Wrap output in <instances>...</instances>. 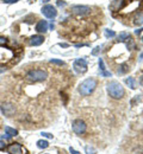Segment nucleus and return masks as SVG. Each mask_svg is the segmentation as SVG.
Masks as SVG:
<instances>
[{
	"instance_id": "393cba45",
	"label": "nucleus",
	"mask_w": 143,
	"mask_h": 154,
	"mask_svg": "<svg viewBox=\"0 0 143 154\" xmlns=\"http://www.w3.org/2000/svg\"><path fill=\"white\" fill-rule=\"evenodd\" d=\"M102 75H103L104 77H111L112 76V74H111L110 71H103V73H102Z\"/></svg>"
},
{
	"instance_id": "5701e85b",
	"label": "nucleus",
	"mask_w": 143,
	"mask_h": 154,
	"mask_svg": "<svg viewBox=\"0 0 143 154\" xmlns=\"http://www.w3.org/2000/svg\"><path fill=\"white\" fill-rule=\"evenodd\" d=\"M99 51H100V46H97V48L92 51V56H97V55L99 54Z\"/></svg>"
},
{
	"instance_id": "f8f14e48",
	"label": "nucleus",
	"mask_w": 143,
	"mask_h": 154,
	"mask_svg": "<svg viewBox=\"0 0 143 154\" xmlns=\"http://www.w3.org/2000/svg\"><path fill=\"white\" fill-rule=\"evenodd\" d=\"M36 31L39 33H44L48 31V21L47 20H39L36 25Z\"/></svg>"
},
{
	"instance_id": "39448f33",
	"label": "nucleus",
	"mask_w": 143,
	"mask_h": 154,
	"mask_svg": "<svg viewBox=\"0 0 143 154\" xmlns=\"http://www.w3.org/2000/svg\"><path fill=\"white\" fill-rule=\"evenodd\" d=\"M74 70L79 74H84L87 71V62L84 58H78L74 62Z\"/></svg>"
},
{
	"instance_id": "6ab92c4d",
	"label": "nucleus",
	"mask_w": 143,
	"mask_h": 154,
	"mask_svg": "<svg viewBox=\"0 0 143 154\" xmlns=\"http://www.w3.org/2000/svg\"><path fill=\"white\" fill-rule=\"evenodd\" d=\"M50 63L51 64H57V65H64V62L60 61V59H50Z\"/></svg>"
},
{
	"instance_id": "6e6552de",
	"label": "nucleus",
	"mask_w": 143,
	"mask_h": 154,
	"mask_svg": "<svg viewBox=\"0 0 143 154\" xmlns=\"http://www.w3.org/2000/svg\"><path fill=\"white\" fill-rule=\"evenodd\" d=\"M72 11H73V13H75V14L85 15V14L90 13L91 7H90V6H86V5H74V6H72Z\"/></svg>"
},
{
	"instance_id": "bb28decb",
	"label": "nucleus",
	"mask_w": 143,
	"mask_h": 154,
	"mask_svg": "<svg viewBox=\"0 0 143 154\" xmlns=\"http://www.w3.org/2000/svg\"><path fill=\"white\" fill-rule=\"evenodd\" d=\"M57 5H59V6H66V5H67V2H66V1H61V0H59V1H57Z\"/></svg>"
},
{
	"instance_id": "aec40b11",
	"label": "nucleus",
	"mask_w": 143,
	"mask_h": 154,
	"mask_svg": "<svg viewBox=\"0 0 143 154\" xmlns=\"http://www.w3.org/2000/svg\"><path fill=\"white\" fill-rule=\"evenodd\" d=\"M99 68H100L102 73H103V71H106V70H105L106 68H105V65H104V61H103L102 58H99Z\"/></svg>"
},
{
	"instance_id": "a878e982",
	"label": "nucleus",
	"mask_w": 143,
	"mask_h": 154,
	"mask_svg": "<svg viewBox=\"0 0 143 154\" xmlns=\"http://www.w3.org/2000/svg\"><path fill=\"white\" fill-rule=\"evenodd\" d=\"M41 135H42V136H44V138H48V139H53V135H51V134H49V133H42Z\"/></svg>"
},
{
	"instance_id": "2f4dec72",
	"label": "nucleus",
	"mask_w": 143,
	"mask_h": 154,
	"mask_svg": "<svg viewBox=\"0 0 143 154\" xmlns=\"http://www.w3.org/2000/svg\"><path fill=\"white\" fill-rule=\"evenodd\" d=\"M140 84L143 87V76H141V78H140Z\"/></svg>"
},
{
	"instance_id": "20e7f679",
	"label": "nucleus",
	"mask_w": 143,
	"mask_h": 154,
	"mask_svg": "<svg viewBox=\"0 0 143 154\" xmlns=\"http://www.w3.org/2000/svg\"><path fill=\"white\" fill-rule=\"evenodd\" d=\"M12 57H13V52L11 49L0 46V64L7 63Z\"/></svg>"
},
{
	"instance_id": "f704fd0d",
	"label": "nucleus",
	"mask_w": 143,
	"mask_h": 154,
	"mask_svg": "<svg viewBox=\"0 0 143 154\" xmlns=\"http://www.w3.org/2000/svg\"><path fill=\"white\" fill-rule=\"evenodd\" d=\"M42 1H43V2H47V1H49V0H42Z\"/></svg>"
},
{
	"instance_id": "dca6fc26",
	"label": "nucleus",
	"mask_w": 143,
	"mask_h": 154,
	"mask_svg": "<svg viewBox=\"0 0 143 154\" xmlns=\"http://www.w3.org/2000/svg\"><path fill=\"white\" fill-rule=\"evenodd\" d=\"M48 146H49V142L45 141V140H39V141H37V147H38V148L44 150V148H48Z\"/></svg>"
},
{
	"instance_id": "f03ea898",
	"label": "nucleus",
	"mask_w": 143,
	"mask_h": 154,
	"mask_svg": "<svg viewBox=\"0 0 143 154\" xmlns=\"http://www.w3.org/2000/svg\"><path fill=\"white\" fill-rule=\"evenodd\" d=\"M96 87H97V81L94 78H87L79 85V92L82 96H88L94 91Z\"/></svg>"
},
{
	"instance_id": "473e14b6",
	"label": "nucleus",
	"mask_w": 143,
	"mask_h": 154,
	"mask_svg": "<svg viewBox=\"0 0 143 154\" xmlns=\"http://www.w3.org/2000/svg\"><path fill=\"white\" fill-rule=\"evenodd\" d=\"M60 46H62V48H67V46H68V44H62V43H61V44H60Z\"/></svg>"
},
{
	"instance_id": "ddd939ff",
	"label": "nucleus",
	"mask_w": 143,
	"mask_h": 154,
	"mask_svg": "<svg viewBox=\"0 0 143 154\" xmlns=\"http://www.w3.org/2000/svg\"><path fill=\"white\" fill-rule=\"evenodd\" d=\"M1 111H2L5 115L10 116V115H12V114L14 113V107H13L12 104H2V106H1Z\"/></svg>"
},
{
	"instance_id": "9b49d317",
	"label": "nucleus",
	"mask_w": 143,
	"mask_h": 154,
	"mask_svg": "<svg viewBox=\"0 0 143 154\" xmlns=\"http://www.w3.org/2000/svg\"><path fill=\"white\" fill-rule=\"evenodd\" d=\"M18 134V132H17V129H14V128H11V127H5V134L1 136V139H11L12 136H16Z\"/></svg>"
},
{
	"instance_id": "423d86ee",
	"label": "nucleus",
	"mask_w": 143,
	"mask_h": 154,
	"mask_svg": "<svg viewBox=\"0 0 143 154\" xmlns=\"http://www.w3.org/2000/svg\"><path fill=\"white\" fill-rule=\"evenodd\" d=\"M73 132L78 135H81L86 132V123L82 120H75L73 122Z\"/></svg>"
},
{
	"instance_id": "4be33fe9",
	"label": "nucleus",
	"mask_w": 143,
	"mask_h": 154,
	"mask_svg": "<svg viewBox=\"0 0 143 154\" xmlns=\"http://www.w3.org/2000/svg\"><path fill=\"white\" fill-rule=\"evenodd\" d=\"M135 24H143V14H139V17L136 18Z\"/></svg>"
},
{
	"instance_id": "a211bd4d",
	"label": "nucleus",
	"mask_w": 143,
	"mask_h": 154,
	"mask_svg": "<svg viewBox=\"0 0 143 154\" xmlns=\"http://www.w3.org/2000/svg\"><path fill=\"white\" fill-rule=\"evenodd\" d=\"M85 151H86L87 154H96V150H94L93 147H91V146H86Z\"/></svg>"
},
{
	"instance_id": "72a5a7b5",
	"label": "nucleus",
	"mask_w": 143,
	"mask_h": 154,
	"mask_svg": "<svg viewBox=\"0 0 143 154\" xmlns=\"http://www.w3.org/2000/svg\"><path fill=\"white\" fill-rule=\"evenodd\" d=\"M5 70H6V68H1V69H0V74H1V73H4Z\"/></svg>"
},
{
	"instance_id": "c756f323",
	"label": "nucleus",
	"mask_w": 143,
	"mask_h": 154,
	"mask_svg": "<svg viewBox=\"0 0 143 154\" xmlns=\"http://www.w3.org/2000/svg\"><path fill=\"white\" fill-rule=\"evenodd\" d=\"M4 148H5V144H4V141H1V140H0V151H1V150H4Z\"/></svg>"
},
{
	"instance_id": "7ed1b4c3",
	"label": "nucleus",
	"mask_w": 143,
	"mask_h": 154,
	"mask_svg": "<svg viewBox=\"0 0 143 154\" xmlns=\"http://www.w3.org/2000/svg\"><path fill=\"white\" fill-rule=\"evenodd\" d=\"M48 78V73L45 70H31L26 74V79L30 82H43Z\"/></svg>"
},
{
	"instance_id": "4468645a",
	"label": "nucleus",
	"mask_w": 143,
	"mask_h": 154,
	"mask_svg": "<svg viewBox=\"0 0 143 154\" xmlns=\"http://www.w3.org/2000/svg\"><path fill=\"white\" fill-rule=\"evenodd\" d=\"M129 37H130V34H129L128 32H121V33L117 36V42H125Z\"/></svg>"
},
{
	"instance_id": "cd10ccee",
	"label": "nucleus",
	"mask_w": 143,
	"mask_h": 154,
	"mask_svg": "<svg viewBox=\"0 0 143 154\" xmlns=\"http://www.w3.org/2000/svg\"><path fill=\"white\" fill-rule=\"evenodd\" d=\"M69 152H70V153H72V154H81V153H79L78 151H75L74 148H72V147L69 148Z\"/></svg>"
},
{
	"instance_id": "c85d7f7f",
	"label": "nucleus",
	"mask_w": 143,
	"mask_h": 154,
	"mask_svg": "<svg viewBox=\"0 0 143 154\" xmlns=\"http://www.w3.org/2000/svg\"><path fill=\"white\" fill-rule=\"evenodd\" d=\"M6 4H13V2H17V1H19V0H4Z\"/></svg>"
},
{
	"instance_id": "1a4fd4ad",
	"label": "nucleus",
	"mask_w": 143,
	"mask_h": 154,
	"mask_svg": "<svg viewBox=\"0 0 143 154\" xmlns=\"http://www.w3.org/2000/svg\"><path fill=\"white\" fill-rule=\"evenodd\" d=\"M7 152L10 154H26V151L21 147L20 144L18 142H14V144H11L8 147H7Z\"/></svg>"
},
{
	"instance_id": "b1692460",
	"label": "nucleus",
	"mask_w": 143,
	"mask_h": 154,
	"mask_svg": "<svg viewBox=\"0 0 143 154\" xmlns=\"http://www.w3.org/2000/svg\"><path fill=\"white\" fill-rule=\"evenodd\" d=\"M6 43H7V39H6L5 37H1V36H0V46L5 45Z\"/></svg>"
},
{
	"instance_id": "f3484780",
	"label": "nucleus",
	"mask_w": 143,
	"mask_h": 154,
	"mask_svg": "<svg viewBox=\"0 0 143 154\" xmlns=\"http://www.w3.org/2000/svg\"><path fill=\"white\" fill-rule=\"evenodd\" d=\"M105 36H106L107 38H112V37H115V36H116V33H115V31L105 30Z\"/></svg>"
},
{
	"instance_id": "0eeeda50",
	"label": "nucleus",
	"mask_w": 143,
	"mask_h": 154,
	"mask_svg": "<svg viewBox=\"0 0 143 154\" xmlns=\"http://www.w3.org/2000/svg\"><path fill=\"white\" fill-rule=\"evenodd\" d=\"M42 13H43L47 18H49V19H54V18L57 15V11H56V8H55L53 5H45V6H43Z\"/></svg>"
},
{
	"instance_id": "9d476101",
	"label": "nucleus",
	"mask_w": 143,
	"mask_h": 154,
	"mask_svg": "<svg viewBox=\"0 0 143 154\" xmlns=\"http://www.w3.org/2000/svg\"><path fill=\"white\" fill-rule=\"evenodd\" d=\"M43 42H44V37L41 34H36V36H32L30 38V45H32V46H38Z\"/></svg>"
},
{
	"instance_id": "2eb2a0df",
	"label": "nucleus",
	"mask_w": 143,
	"mask_h": 154,
	"mask_svg": "<svg viewBox=\"0 0 143 154\" xmlns=\"http://www.w3.org/2000/svg\"><path fill=\"white\" fill-rule=\"evenodd\" d=\"M125 83L130 87V89H136V84H135V79L133 77H129L125 79Z\"/></svg>"
},
{
	"instance_id": "f257e3e1",
	"label": "nucleus",
	"mask_w": 143,
	"mask_h": 154,
	"mask_svg": "<svg viewBox=\"0 0 143 154\" xmlns=\"http://www.w3.org/2000/svg\"><path fill=\"white\" fill-rule=\"evenodd\" d=\"M106 89H107L109 95L115 100H119L124 96V88L117 81H111L110 83H107Z\"/></svg>"
},
{
	"instance_id": "c9c22d12",
	"label": "nucleus",
	"mask_w": 143,
	"mask_h": 154,
	"mask_svg": "<svg viewBox=\"0 0 143 154\" xmlns=\"http://www.w3.org/2000/svg\"><path fill=\"white\" fill-rule=\"evenodd\" d=\"M142 42H143V37H142Z\"/></svg>"
},
{
	"instance_id": "412c9836",
	"label": "nucleus",
	"mask_w": 143,
	"mask_h": 154,
	"mask_svg": "<svg viewBox=\"0 0 143 154\" xmlns=\"http://www.w3.org/2000/svg\"><path fill=\"white\" fill-rule=\"evenodd\" d=\"M121 68H122V69H121V70H118V74H124V73H127V71L129 70V68H127V65H125V64H123Z\"/></svg>"
},
{
	"instance_id": "7c9ffc66",
	"label": "nucleus",
	"mask_w": 143,
	"mask_h": 154,
	"mask_svg": "<svg viewBox=\"0 0 143 154\" xmlns=\"http://www.w3.org/2000/svg\"><path fill=\"white\" fill-rule=\"evenodd\" d=\"M142 30H143V29H139V30H136V31H135V33H136V34H141Z\"/></svg>"
}]
</instances>
